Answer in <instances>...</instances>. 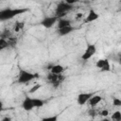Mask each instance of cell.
Returning <instances> with one entry per match:
<instances>
[{
    "mask_svg": "<svg viewBox=\"0 0 121 121\" xmlns=\"http://www.w3.org/2000/svg\"><path fill=\"white\" fill-rule=\"evenodd\" d=\"M27 9H11V8H6L3 9H0V21H9L13 19L14 17L21 15L25 12H26Z\"/></svg>",
    "mask_w": 121,
    "mask_h": 121,
    "instance_id": "cell-1",
    "label": "cell"
},
{
    "mask_svg": "<svg viewBox=\"0 0 121 121\" xmlns=\"http://www.w3.org/2000/svg\"><path fill=\"white\" fill-rule=\"evenodd\" d=\"M39 78V75H38V74H34V73L29 72V71L21 69V70L19 71V74H18L17 81H18V83H20V84H26V83L32 81V80H33L34 78Z\"/></svg>",
    "mask_w": 121,
    "mask_h": 121,
    "instance_id": "cell-2",
    "label": "cell"
},
{
    "mask_svg": "<svg viewBox=\"0 0 121 121\" xmlns=\"http://www.w3.org/2000/svg\"><path fill=\"white\" fill-rule=\"evenodd\" d=\"M73 9H74V5L67 4L64 1L63 2H60L56 7V10H55L56 16H58V18H62L63 16H65V14L67 12L71 11Z\"/></svg>",
    "mask_w": 121,
    "mask_h": 121,
    "instance_id": "cell-3",
    "label": "cell"
},
{
    "mask_svg": "<svg viewBox=\"0 0 121 121\" xmlns=\"http://www.w3.org/2000/svg\"><path fill=\"white\" fill-rule=\"evenodd\" d=\"M46 78H47V81L51 83L54 88H58L63 82V80L65 79V77L62 74H54L49 72L46 76Z\"/></svg>",
    "mask_w": 121,
    "mask_h": 121,
    "instance_id": "cell-4",
    "label": "cell"
},
{
    "mask_svg": "<svg viewBox=\"0 0 121 121\" xmlns=\"http://www.w3.org/2000/svg\"><path fill=\"white\" fill-rule=\"evenodd\" d=\"M95 52H96V46H95V44H94V43L87 44V46H86V48H85V50H84V52H83V54L81 56V60H84V61L89 60L91 58L94 57V55L95 54Z\"/></svg>",
    "mask_w": 121,
    "mask_h": 121,
    "instance_id": "cell-5",
    "label": "cell"
},
{
    "mask_svg": "<svg viewBox=\"0 0 121 121\" xmlns=\"http://www.w3.org/2000/svg\"><path fill=\"white\" fill-rule=\"evenodd\" d=\"M58 16H46L41 21V25L44 28H51L58 21Z\"/></svg>",
    "mask_w": 121,
    "mask_h": 121,
    "instance_id": "cell-6",
    "label": "cell"
},
{
    "mask_svg": "<svg viewBox=\"0 0 121 121\" xmlns=\"http://www.w3.org/2000/svg\"><path fill=\"white\" fill-rule=\"evenodd\" d=\"M95 66L96 68L100 69V71L102 72H110L111 71V64L109 60L107 59H100L95 62Z\"/></svg>",
    "mask_w": 121,
    "mask_h": 121,
    "instance_id": "cell-7",
    "label": "cell"
},
{
    "mask_svg": "<svg viewBox=\"0 0 121 121\" xmlns=\"http://www.w3.org/2000/svg\"><path fill=\"white\" fill-rule=\"evenodd\" d=\"M93 95H94V93H91V92H88V93H81V94H79V95H78V97H77V102H78V104L80 105V106L85 105V104L88 102V100L90 99V97H91Z\"/></svg>",
    "mask_w": 121,
    "mask_h": 121,
    "instance_id": "cell-8",
    "label": "cell"
},
{
    "mask_svg": "<svg viewBox=\"0 0 121 121\" xmlns=\"http://www.w3.org/2000/svg\"><path fill=\"white\" fill-rule=\"evenodd\" d=\"M23 110H25L26 112H30L34 109V105H33V100H32V97H29V96H26L21 104Z\"/></svg>",
    "mask_w": 121,
    "mask_h": 121,
    "instance_id": "cell-9",
    "label": "cell"
},
{
    "mask_svg": "<svg viewBox=\"0 0 121 121\" xmlns=\"http://www.w3.org/2000/svg\"><path fill=\"white\" fill-rule=\"evenodd\" d=\"M98 18H99V14H98L95 9H91L88 11V14L86 15L85 23H92V22H95V21H96Z\"/></svg>",
    "mask_w": 121,
    "mask_h": 121,
    "instance_id": "cell-10",
    "label": "cell"
},
{
    "mask_svg": "<svg viewBox=\"0 0 121 121\" xmlns=\"http://www.w3.org/2000/svg\"><path fill=\"white\" fill-rule=\"evenodd\" d=\"M75 30V27L73 26H64L61 28H58L57 33L59 36H66L70 33H72Z\"/></svg>",
    "mask_w": 121,
    "mask_h": 121,
    "instance_id": "cell-11",
    "label": "cell"
},
{
    "mask_svg": "<svg viewBox=\"0 0 121 121\" xmlns=\"http://www.w3.org/2000/svg\"><path fill=\"white\" fill-rule=\"evenodd\" d=\"M101 100H102V96L101 95H93L91 97H90V99L88 100V104L91 106V107H95V106H96L98 103H100L101 102Z\"/></svg>",
    "mask_w": 121,
    "mask_h": 121,
    "instance_id": "cell-12",
    "label": "cell"
},
{
    "mask_svg": "<svg viewBox=\"0 0 121 121\" xmlns=\"http://www.w3.org/2000/svg\"><path fill=\"white\" fill-rule=\"evenodd\" d=\"M50 70L51 73H54V74H62L65 70V67L62 66L61 64H53L51 66H49L48 68Z\"/></svg>",
    "mask_w": 121,
    "mask_h": 121,
    "instance_id": "cell-13",
    "label": "cell"
},
{
    "mask_svg": "<svg viewBox=\"0 0 121 121\" xmlns=\"http://www.w3.org/2000/svg\"><path fill=\"white\" fill-rule=\"evenodd\" d=\"M72 26V22L69 19H65V18H59L57 21V27L58 28H61L64 26Z\"/></svg>",
    "mask_w": 121,
    "mask_h": 121,
    "instance_id": "cell-14",
    "label": "cell"
},
{
    "mask_svg": "<svg viewBox=\"0 0 121 121\" xmlns=\"http://www.w3.org/2000/svg\"><path fill=\"white\" fill-rule=\"evenodd\" d=\"M32 100H33L34 108H38V109L39 108H42L44 105V103H45L44 100H43L41 98H38V97H34V98H32Z\"/></svg>",
    "mask_w": 121,
    "mask_h": 121,
    "instance_id": "cell-15",
    "label": "cell"
},
{
    "mask_svg": "<svg viewBox=\"0 0 121 121\" xmlns=\"http://www.w3.org/2000/svg\"><path fill=\"white\" fill-rule=\"evenodd\" d=\"M9 46V41L7 39H4V38H0V51L8 48Z\"/></svg>",
    "mask_w": 121,
    "mask_h": 121,
    "instance_id": "cell-16",
    "label": "cell"
},
{
    "mask_svg": "<svg viewBox=\"0 0 121 121\" xmlns=\"http://www.w3.org/2000/svg\"><path fill=\"white\" fill-rule=\"evenodd\" d=\"M24 26H25V23L24 22H17L14 25V31L15 32H19V31L23 30Z\"/></svg>",
    "mask_w": 121,
    "mask_h": 121,
    "instance_id": "cell-17",
    "label": "cell"
},
{
    "mask_svg": "<svg viewBox=\"0 0 121 121\" xmlns=\"http://www.w3.org/2000/svg\"><path fill=\"white\" fill-rule=\"evenodd\" d=\"M9 37H11V32L9 29H4L1 33H0V38H4V39H9Z\"/></svg>",
    "mask_w": 121,
    "mask_h": 121,
    "instance_id": "cell-18",
    "label": "cell"
},
{
    "mask_svg": "<svg viewBox=\"0 0 121 121\" xmlns=\"http://www.w3.org/2000/svg\"><path fill=\"white\" fill-rule=\"evenodd\" d=\"M112 119L115 121H121V112L116 111L112 114Z\"/></svg>",
    "mask_w": 121,
    "mask_h": 121,
    "instance_id": "cell-19",
    "label": "cell"
},
{
    "mask_svg": "<svg viewBox=\"0 0 121 121\" xmlns=\"http://www.w3.org/2000/svg\"><path fill=\"white\" fill-rule=\"evenodd\" d=\"M41 87H42V85H41L40 83H37V84L33 85V86L29 89V94H34V93H35V92H37Z\"/></svg>",
    "mask_w": 121,
    "mask_h": 121,
    "instance_id": "cell-20",
    "label": "cell"
},
{
    "mask_svg": "<svg viewBox=\"0 0 121 121\" xmlns=\"http://www.w3.org/2000/svg\"><path fill=\"white\" fill-rule=\"evenodd\" d=\"M112 105L115 106V107H120V106H121V100H120L119 98L114 97L113 100H112Z\"/></svg>",
    "mask_w": 121,
    "mask_h": 121,
    "instance_id": "cell-21",
    "label": "cell"
},
{
    "mask_svg": "<svg viewBox=\"0 0 121 121\" xmlns=\"http://www.w3.org/2000/svg\"><path fill=\"white\" fill-rule=\"evenodd\" d=\"M58 119V116L55 115V116H48V117H43V121H56Z\"/></svg>",
    "mask_w": 121,
    "mask_h": 121,
    "instance_id": "cell-22",
    "label": "cell"
},
{
    "mask_svg": "<svg viewBox=\"0 0 121 121\" xmlns=\"http://www.w3.org/2000/svg\"><path fill=\"white\" fill-rule=\"evenodd\" d=\"M99 114H101L102 116H108L109 115V111L108 110H103L99 112Z\"/></svg>",
    "mask_w": 121,
    "mask_h": 121,
    "instance_id": "cell-23",
    "label": "cell"
},
{
    "mask_svg": "<svg viewBox=\"0 0 121 121\" xmlns=\"http://www.w3.org/2000/svg\"><path fill=\"white\" fill-rule=\"evenodd\" d=\"M79 0H64V2H66L67 4H70V5H74L76 3H78Z\"/></svg>",
    "mask_w": 121,
    "mask_h": 121,
    "instance_id": "cell-24",
    "label": "cell"
},
{
    "mask_svg": "<svg viewBox=\"0 0 121 121\" xmlns=\"http://www.w3.org/2000/svg\"><path fill=\"white\" fill-rule=\"evenodd\" d=\"M82 17H83V13H81V12H78V13L76 14V20H79Z\"/></svg>",
    "mask_w": 121,
    "mask_h": 121,
    "instance_id": "cell-25",
    "label": "cell"
},
{
    "mask_svg": "<svg viewBox=\"0 0 121 121\" xmlns=\"http://www.w3.org/2000/svg\"><path fill=\"white\" fill-rule=\"evenodd\" d=\"M3 110H4V104H3V102L0 100V112H1Z\"/></svg>",
    "mask_w": 121,
    "mask_h": 121,
    "instance_id": "cell-26",
    "label": "cell"
},
{
    "mask_svg": "<svg viewBox=\"0 0 121 121\" xmlns=\"http://www.w3.org/2000/svg\"><path fill=\"white\" fill-rule=\"evenodd\" d=\"M2 120H3V121H9V120H11V118H10V117H4Z\"/></svg>",
    "mask_w": 121,
    "mask_h": 121,
    "instance_id": "cell-27",
    "label": "cell"
},
{
    "mask_svg": "<svg viewBox=\"0 0 121 121\" xmlns=\"http://www.w3.org/2000/svg\"><path fill=\"white\" fill-rule=\"evenodd\" d=\"M91 1H93V2H95V1H96V0H91Z\"/></svg>",
    "mask_w": 121,
    "mask_h": 121,
    "instance_id": "cell-28",
    "label": "cell"
}]
</instances>
